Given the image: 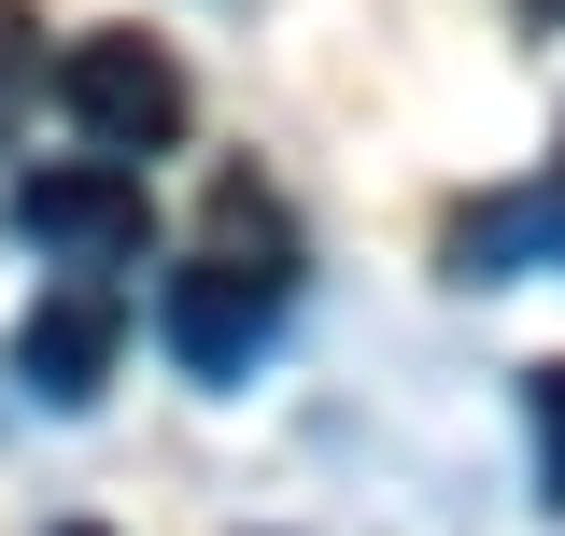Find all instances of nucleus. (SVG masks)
Returning <instances> with one entry per match:
<instances>
[{"label":"nucleus","mask_w":565,"mask_h":536,"mask_svg":"<svg viewBox=\"0 0 565 536\" xmlns=\"http://www.w3.org/2000/svg\"><path fill=\"white\" fill-rule=\"evenodd\" d=\"M99 382H114V297H99V282L29 297V325H14V396L29 409H99Z\"/></svg>","instance_id":"obj_4"},{"label":"nucleus","mask_w":565,"mask_h":536,"mask_svg":"<svg viewBox=\"0 0 565 536\" xmlns=\"http://www.w3.org/2000/svg\"><path fill=\"white\" fill-rule=\"evenodd\" d=\"M282 311H297V240L269 226L255 184H226V199H212V240L170 255V367H184V382H241Z\"/></svg>","instance_id":"obj_1"},{"label":"nucleus","mask_w":565,"mask_h":536,"mask_svg":"<svg viewBox=\"0 0 565 536\" xmlns=\"http://www.w3.org/2000/svg\"><path fill=\"white\" fill-rule=\"evenodd\" d=\"M523 396H537V494L565 508V367H537Z\"/></svg>","instance_id":"obj_5"},{"label":"nucleus","mask_w":565,"mask_h":536,"mask_svg":"<svg viewBox=\"0 0 565 536\" xmlns=\"http://www.w3.org/2000/svg\"><path fill=\"white\" fill-rule=\"evenodd\" d=\"M71 536H99V523H71Z\"/></svg>","instance_id":"obj_6"},{"label":"nucleus","mask_w":565,"mask_h":536,"mask_svg":"<svg viewBox=\"0 0 565 536\" xmlns=\"http://www.w3.org/2000/svg\"><path fill=\"white\" fill-rule=\"evenodd\" d=\"M57 114L128 170V156H170L184 141V71H170V43H141V29H85L57 57Z\"/></svg>","instance_id":"obj_2"},{"label":"nucleus","mask_w":565,"mask_h":536,"mask_svg":"<svg viewBox=\"0 0 565 536\" xmlns=\"http://www.w3.org/2000/svg\"><path fill=\"white\" fill-rule=\"evenodd\" d=\"M14 226H29L71 282H99V268H141V255H156V199H141L114 156H99V170H29V184H14Z\"/></svg>","instance_id":"obj_3"}]
</instances>
